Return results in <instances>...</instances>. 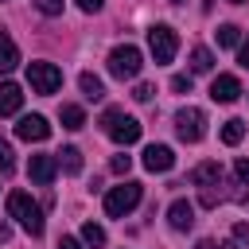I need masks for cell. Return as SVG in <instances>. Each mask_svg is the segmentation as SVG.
I'll return each mask as SVG.
<instances>
[{"label":"cell","mask_w":249,"mask_h":249,"mask_svg":"<svg viewBox=\"0 0 249 249\" xmlns=\"http://www.w3.org/2000/svg\"><path fill=\"white\" fill-rule=\"evenodd\" d=\"M233 245H249V226H245V222L233 226Z\"/></svg>","instance_id":"83f0119b"},{"label":"cell","mask_w":249,"mask_h":249,"mask_svg":"<svg viewBox=\"0 0 249 249\" xmlns=\"http://www.w3.org/2000/svg\"><path fill=\"white\" fill-rule=\"evenodd\" d=\"M101 4H105V0H78L82 12H101Z\"/></svg>","instance_id":"f546056e"},{"label":"cell","mask_w":249,"mask_h":249,"mask_svg":"<svg viewBox=\"0 0 249 249\" xmlns=\"http://www.w3.org/2000/svg\"><path fill=\"white\" fill-rule=\"evenodd\" d=\"M167 222H171V230H191L195 226V206L187 198H175L167 206Z\"/></svg>","instance_id":"7c38bea8"},{"label":"cell","mask_w":249,"mask_h":249,"mask_svg":"<svg viewBox=\"0 0 249 249\" xmlns=\"http://www.w3.org/2000/svg\"><path fill=\"white\" fill-rule=\"evenodd\" d=\"M8 214L31 233V237H43V230H47V222H43V210H39V202L27 195V191H12L8 195Z\"/></svg>","instance_id":"6da1fadb"},{"label":"cell","mask_w":249,"mask_h":249,"mask_svg":"<svg viewBox=\"0 0 249 249\" xmlns=\"http://www.w3.org/2000/svg\"><path fill=\"white\" fill-rule=\"evenodd\" d=\"M171 89L175 93H191V74H175L171 78Z\"/></svg>","instance_id":"cb8c5ba5"},{"label":"cell","mask_w":249,"mask_h":249,"mask_svg":"<svg viewBox=\"0 0 249 249\" xmlns=\"http://www.w3.org/2000/svg\"><path fill=\"white\" fill-rule=\"evenodd\" d=\"M171 4H183V0H171Z\"/></svg>","instance_id":"e575fe53"},{"label":"cell","mask_w":249,"mask_h":249,"mask_svg":"<svg viewBox=\"0 0 249 249\" xmlns=\"http://www.w3.org/2000/svg\"><path fill=\"white\" fill-rule=\"evenodd\" d=\"M16 136H19V140H47V136H51V124H47V117L31 113V117H19Z\"/></svg>","instance_id":"9c48e42d"},{"label":"cell","mask_w":249,"mask_h":249,"mask_svg":"<svg viewBox=\"0 0 249 249\" xmlns=\"http://www.w3.org/2000/svg\"><path fill=\"white\" fill-rule=\"evenodd\" d=\"M109 167H113L117 175H124V171L132 167V156H113V163H109Z\"/></svg>","instance_id":"4316f807"},{"label":"cell","mask_w":249,"mask_h":249,"mask_svg":"<svg viewBox=\"0 0 249 249\" xmlns=\"http://www.w3.org/2000/svg\"><path fill=\"white\" fill-rule=\"evenodd\" d=\"M210 97H214L218 105H230V101L241 97V82H237L233 74H218V78L210 82Z\"/></svg>","instance_id":"ba28073f"},{"label":"cell","mask_w":249,"mask_h":249,"mask_svg":"<svg viewBox=\"0 0 249 249\" xmlns=\"http://www.w3.org/2000/svg\"><path fill=\"white\" fill-rule=\"evenodd\" d=\"M27 82H31V89L35 93H54L58 86H62V70L54 66V62H27Z\"/></svg>","instance_id":"52a82bcc"},{"label":"cell","mask_w":249,"mask_h":249,"mask_svg":"<svg viewBox=\"0 0 249 249\" xmlns=\"http://www.w3.org/2000/svg\"><path fill=\"white\" fill-rule=\"evenodd\" d=\"M233 175H237L241 187H249V160H237V163H233Z\"/></svg>","instance_id":"d4e9b609"},{"label":"cell","mask_w":249,"mask_h":249,"mask_svg":"<svg viewBox=\"0 0 249 249\" xmlns=\"http://www.w3.org/2000/svg\"><path fill=\"white\" fill-rule=\"evenodd\" d=\"M195 249H222V245H218V241H210V237H202V241H198Z\"/></svg>","instance_id":"d6a6232c"},{"label":"cell","mask_w":249,"mask_h":249,"mask_svg":"<svg viewBox=\"0 0 249 249\" xmlns=\"http://www.w3.org/2000/svg\"><path fill=\"white\" fill-rule=\"evenodd\" d=\"M214 35H218V47H237V35H241V27H233V23H222Z\"/></svg>","instance_id":"7402d4cb"},{"label":"cell","mask_w":249,"mask_h":249,"mask_svg":"<svg viewBox=\"0 0 249 249\" xmlns=\"http://www.w3.org/2000/svg\"><path fill=\"white\" fill-rule=\"evenodd\" d=\"M39 12H47V16H58V12H62V0H39Z\"/></svg>","instance_id":"f1b7e54d"},{"label":"cell","mask_w":249,"mask_h":249,"mask_svg":"<svg viewBox=\"0 0 249 249\" xmlns=\"http://www.w3.org/2000/svg\"><path fill=\"white\" fill-rule=\"evenodd\" d=\"M101 132L109 140H117V144H136L140 140V121L128 117L124 109H105L101 113Z\"/></svg>","instance_id":"7a4b0ae2"},{"label":"cell","mask_w":249,"mask_h":249,"mask_svg":"<svg viewBox=\"0 0 249 249\" xmlns=\"http://www.w3.org/2000/svg\"><path fill=\"white\" fill-rule=\"evenodd\" d=\"M78 86H82V93H86L89 101H101V97H105V86H101V78H97V74H89V70L78 78Z\"/></svg>","instance_id":"ac0fdd59"},{"label":"cell","mask_w":249,"mask_h":249,"mask_svg":"<svg viewBox=\"0 0 249 249\" xmlns=\"http://www.w3.org/2000/svg\"><path fill=\"white\" fill-rule=\"evenodd\" d=\"M140 198H144V187H140L136 179H124L121 187H113V191L105 195V214H109V218H124V214H132V210L140 206Z\"/></svg>","instance_id":"3957f363"},{"label":"cell","mask_w":249,"mask_h":249,"mask_svg":"<svg viewBox=\"0 0 249 249\" xmlns=\"http://www.w3.org/2000/svg\"><path fill=\"white\" fill-rule=\"evenodd\" d=\"M8 233H12V230H8L4 222H0V241H8Z\"/></svg>","instance_id":"836d02e7"},{"label":"cell","mask_w":249,"mask_h":249,"mask_svg":"<svg viewBox=\"0 0 249 249\" xmlns=\"http://www.w3.org/2000/svg\"><path fill=\"white\" fill-rule=\"evenodd\" d=\"M237 62H241V66H249V39L241 43V51H237Z\"/></svg>","instance_id":"4dcf8cb0"},{"label":"cell","mask_w":249,"mask_h":249,"mask_svg":"<svg viewBox=\"0 0 249 249\" xmlns=\"http://www.w3.org/2000/svg\"><path fill=\"white\" fill-rule=\"evenodd\" d=\"M12 156H16V152H12V144H8V140H0V171H4V175L16 167V160H12Z\"/></svg>","instance_id":"603a6c76"},{"label":"cell","mask_w":249,"mask_h":249,"mask_svg":"<svg viewBox=\"0 0 249 249\" xmlns=\"http://www.w3.org/2000/svg\"><path fill=\"white\" fill-rule=\"evenodd\" d=\"M54 171H58V160H54V156H31V160H27V175H31L39 187H47V183L54 179Z\"/></svg>","instance_id":"8fae6325"},{"label":"cell","mask_w":249,"mask_h":249,"mask_svg":"<svg viewBox=\"0 0 249 249\" xmlns=\"http://www.w3.org/2000/svg\"><path fill=\"white\" fill-rule=\"evenodd\" d=\"M58 121H62V128H82L86 124V113H82V105H62L58 109Z\"/></svg>","instance_id":"d6986e66"},{"label":"cell","mask_w":249,"mask_h":249,"mask_svg":"<svg viewBox=\"0 0 249 249\" xmlns=\"http://www.w3.org/2000/svg\"><path fill=\"white\" fill-rule=\"evenodd\" d=\"M16 66H19V47L12 43V35L0 31V74H8V70H16Z\"/></svg>","instance_id":"5bb4252c"},{"label":"cell","mask_w":249,"mask_h":249,"mask_svg":"<svg viewBox=\"0 0 249 249\" xmlns=\"http://www.w3.org/2000/svg\"><path fill=\"white\" fill-rule=\"evenodd\" d=\"M148 47H152V58L163 66V62H171L175 58V51H179V35H175V27H167V23H156L152 31H148Z\"/></svg>","instance_id":"5b68a950"},{"label":"cell","mask_w":249,"mask_h":249,"mask_svg":"<svg viewBox=\"0 0 249 249\" xmlns=\"http://www.w3.org/2000/svg\"><path fill=\"white\" fill-rule=\"evenodd\" d=\"M54 160H58V167L66 175H78L82 171V152L78 148H62V152H54Z\"/></svg>","instance_id":"2e32d148"},{"label":"cell","mask_w":249,"mask_h":249,"mask_svg":"<svg viewBox=\"0 0 249 249\" xmlns=\"http://www.w3.org/2000/svg\"><path fill=\"white\" fill-rule=\"evenodd\" d=\"M241 136H245V121H241V117H230V121L222 124V140H226V144H241Z\"/></svg>","instance_id":"ffe728a7"},{"label":"cell","mask_w":249,"mask_h":249,"mask_svg":"<svg viewBox=\"0 0 249 249\" xmlns=\"http://www.w3.org/2000/svg\"><path fill=\"white\" fill-rule=\"evenodd\" d=\"M214 70V54L206 47H195L191 51V74H210Z\"/></svg>","instance_id":"e0dca14e"},{"label":"cell","mask_w":249,"mask_h":249,"mask_svg":"<svg viewBox=\"0 0 249 249\" xmlns=\"http://www.w3.org/2000/svg\"><path fill=\"white\" fill-rule=\"evenodd\" d=\"M218 179H222V167L218 163H198L191 171V183L195 187H218Z\"/></svg>","instance_id":"9a60e30c"},{"label":"cell","mask_w":249,"mask_h":249,"mask_svg":"<svg viewBox=\"0 0 249 249\" xmlns=\"http://www.w3.org/2000/svg\"><path fill=\"white\" fill-rule=\"evenodd\" d=\"M230 4H241V0H230Z\"/></svg>","instance_id":"d590c367"},{"label":"cell","mask_w":249,"mask_h":249,"mask_svg":"<svg viewBox=\"0 0 249 249\" xmlns=\"http://www.w3.org/2000/svg\"><path fill=\"white\" fill-rule=\"evenodd\" d=\"M175 132H179V140L198 144V140L206 136V113H202V109H195V105L179 109V113H175Z\"/></svg>","instance_id":"8992f818"},{"label":"cell","mask_w":249,"mask_h":249,"mask_svg":"<svg viewBox=\"0 0 249 249\" xmlns=\"http://www.w3.org/2000/svg\"><path fill=\"white\" fill-rule=\"evenodd\" d=\"M152 93H156V86H148V82H140V86L132 89V97H136V101H152Z\"/></svg>","instance_id":"484cf974"},{"label":"cell","mask_w":249,"mask_h":249,"mask_svg":"<svg viewBox=\"0 0 249 249\" xmlns=\"http://www.w3.org/2000/svg\"><path fill=\"white\" fill-rule=\"evenodd\" d=\"M82 241L93 245V249H101V245H105V230H101L97 222H86V226H82Z\"/></svg>","instance_id":"44dd1931"},{"label":"cell","mask_w":249,"mask_h":249,"mask_svg":"<svg viewBox=\"0 0 249 249\" xmlns=\"http://www.w3.org/2000/svg\"><path fill=\"white\" fill-rule=\"evenodd\" d=\"M58 249H82V241H74V237H62V241H58Z\"/></svg>","instance_id":"1f68e13d"},{"label":"cell","mask_w":249,"mask_h":249,"mask_svg":"<svg viewBox=\"0 0 249 249\" xmlns=\"http://www.w3.org/2000/svg\"><path fill=\"white\" fill-rule=\"evenodd\" d=\"M140 66H144L140 47L124 43V47H113V51H109V74H113V78H121V82H124V78H136Z\"/></svg>","instance_id":"277c9868"},{"label":"cell","mask_w":249,"mask_h":249,"mask_svg":"<svg viewBox=\"0 0 249 249\" xmlns=\"http://www.w3.org/2000/svg\"><path fill=\"white\" fill-rule=\"evenodd\" d=\"M19 105H23V89L16 82H0V117L19 113Z\"/></svg>","instance_id":"4fadbf2b"},{"label":"cell","mask_w":249,"mask_h":249,"mask_svg":"<svg viewBox=\"0 0 249 249\" xmlns=\"http://www.w3.org/2000/svg\"><path fill=\"white\" fill-rule=\"evenodd\" d=\"M144 167L148 171H171L175 167V152L167 144H148L144 148Z\"/></svg>","instance_id":"30bf717a"}]
</instances>
